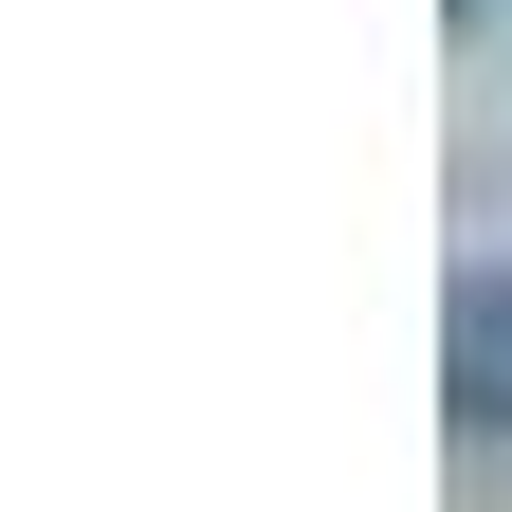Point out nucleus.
I'll return each mask as SVG.
<instances>
[{
  "mask_svg": "<svg viewBox=\"0 0 512 512\" xmlns=\"http://www.w3.org/2000/svg\"><path fill=\"white\" fill-rule=\"evenodd\" d=\"M439 421L512 458V256H476V275L439 293Z\"/></svg>",
  "mask_w": 512,
  "mask_h": 512,
  "instance_id": "f257e3e1",
  "label": "nucleus"
},
{
  "mask_svg": "<svg viewBox=\"0 0 512 512\" xmlns=\"http://www.w3.org/2000/svg\"><path fill=\"white\" fill-rule=\"evenodd\" d=\"M439 19H494V0H439Z\"/></svg>",
  "mask_w": 512,
  "mask_h": 512,
  "instance_id": "f03ea898",
  "label": "nucleus"
}]
</instances>
